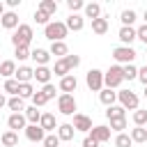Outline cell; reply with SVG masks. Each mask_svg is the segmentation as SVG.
<instances>
[{"instance_id":"obj_36","label":"cell","mask_w":147,"mask_h":147,"mask_svg":"<svg viewBox=\"0 0 147 147\" xmlns=\"http://www.w3.org/2000/svg\"><path fill=\"white\" fill-rule=\"evenodd\" d=\"M18 85H21V83H18L16 78H7V80H5V92L11 94V96H18Z\"/></svg>"},{"instance_id":"obj_6","label":"cell","mask_w":147,"mask_h":147,"mask_svg":"<svg viewBox=\"0 0 147 147\" xmlns=\"http://www.w3.org/2000/svg\"><path fill=\"white\" fill-rule=\"evenodd\" d=\"M85 83H87V87L92 90V92H101L106 85H103V71H99V69H90L87 71V76H85Z\"/></svg>"},{"instance_id":"obj_49","label":"cell","mask_w":147,"mask_h":147,"mask_svg":"<svg viewBox=\"0 0 147 147\" xmlns=\"http://www.w3.org/2000/svg\"><path fill=\"white\" fill-rule=\"evenodd\" d=\"M80 147H99V142L94 140V138H90V136H85V140H83V145Z\"/></svg>"},{"instance_id":"obj_7","label":"cell","mask_w":147,"mask_h":147,"mask_svg":"<svg viewBox=\"0 0 147 147\" xmlns=\"http://www.w3.org/2000/svg\"><path fill=\"white\" fill-rule=\"evenodd\" d=\"M76 99H74V94H60L57 96V110L62 113V115H76Z\"/></svg>"},{"instance_id":"obj_32","label":"cell","mask_w":147,"mask_h":147,"mask_svg":"<svg viewBox=\"0 0 147 147\" xmlns=\"http://www.w3.org/2000/svg\"><path fill=\"white\" fill-rule=\"evenodd\" d=\"M18 96H21V99H32V96H34L32 83H21V85H18Z\"/></svg>"},{"instance_id":"obj_47","label":"cell","mask_w":147,"mask_h":147,"mask_svg":"<svg viewBox=\"0 0 147 147\" xmlns=\"http://www.w3.org/2000/svg\"><path fill=\"white\" fill-rule=\"evenodd\" d=\"M136 32H138V39L147 46V23H142L140 28H136Z\"/></svg>"},{"instance_id":"obj_33","label":"cell","mask_w":147,"mask_h":147,"mask_svg":"<svg viewBox=\"0 0 147 147\" xmlns=\"http://www.w3.org/2000/svg\"><path fill=\"white\" fill-rule=\"evenodd\" d=\"M7 108H9V110H14V113H21V110L25 113V103H23V99H21V96H11V99L7 101Z\"/></svg>"},{"instance_id":"obj_9","label":"cell","mask_w":147,"mask_h":147,"mask_svg":"<svg viewBox=\"0 0 147 147\" xmlns=\"http://www.w3.org/2000/svg\"><path fill=\"white\" fill-rule=\"evenodd\" d=\"M7 126H9L11 131H16V133H18V129H23V131H25L28 119H25V115H23V113H11V115L7 117Z\"/></svg>"},{"instance_id":"obj_31","label":"cell","mask_w":147,"mask_h":147,"mask_svg":"<svg viewBox=\"0 0 147 147\" xmlns=\"http://www.w3.org/2000/svg\"><path fill=\"white\" fill-rule=\"evenodd\" d=\"M119 21H122V25L133 28V23H136V11H133V9H124V11L119 14Z\"/></svg>"},{"instance_id":"obj_10","label":"cell","mask_w":147,"mask_h":147,"mask_svg":"<svg viewBox=\"0 0 147 147\" xmlns=\"http://www.w3.org/2000/svg\"><path fill=\"white\" fill-rule=\"evenodd\" d=\"M117 37H119L122 46H131V44L138 39V32H136V28H126V25H122L119 32H117Z\"/></svg>"},{"instance_id":"obj_38","label":"cell","mask_w":147,"mask_h":147,"mask_svg":"<svg viewBox=\"0 0 147 147\" xmlns=\"http://www.w3.org/2000/svg\"><path fill=\"white\" fill-rule=\"evenodd\" d=\"M122 71H124V80H136L138 78V67H133V64L122 67Z\"/></svg>"},{"instance_id":"obj_27","label":"cell","mask_w":147,"mask_h":147,"mask_svg":"<svg viewBox=\"0 0 147 147\" xmlns=\"http://www.w3.org/2000/svg\"><path fill=\"white\" fill-rule=\"evenodd\" d=\"M83 11H85V16L92 18V21H94V18H101V5H99V2H87Z\"/></svg>"},{"instance_id":"obj_57","label":"cell","mask_w":147,"mask_h":147,"mask_svg":"<svg viewBox=\"0 0 147 147\" xmlns=\"http://www.w3.org/2000/svg\"><path fill=\"white\" fill-rule=\"evenodd\" d=\"M145 129H147V126H145Z\"/></svg>"},{"instance_id":"obj_40","label":"cell","mask_w":147,"mask_h":147,"mask_svg":"<svg viewBox=\"0 0 147 147\" xmlns=\"http://www.w3.org/2000/svg\"><path fill=\"white\" fill-rule=\"evenodd\" d=\"M124 129H126V117H122V119H110V131L124 133Z\"/></svg>"},{"instance_id":"obj_28","label":"cell","mask_w":147,"mask_h":147,"mask_svg":"<svg viewBox=\"0 0 147 147\" xmlns=\"http://www.w3.org/2000/svg\"><path fill=\"white\" fill-rule=\"evenodd\" d=\"M69 64H67V60L62 57V60H55V67H53V74L55 76H60V78H64V76H69Z\"/></svg>"},{"instance_id":"obj_26","label":"cell","mask_w":147,"mask_h":147,"mask_svg":"<svg viewBox=\"0 0 147 147\" xmlns=\"http://www.w3.org/2000/svg\"><path fill=\"white\" fill-rule=\"evenodd\" d=\"M108 28H110V25H108V18H106V16L92 21V32H94V34H106Z\"/></svg>"},{"instance_id":"obj_18","label":"cell","mask_w":147,"mask_h":147,"mask_svg":"<svg viewBox=\"0 0 147 147\" xmlns=\"http://www.w3.org/2000/svg\"><path fill=\"white\" fill-rule=\"evenodd\" d=\"M48 53H51V55H55L57 60H62V57H67V55H69V46H67L64 41H53V44H51V48H48Z\"/></svg>"},{"instance_id":"obj_29","label":"cell","mask_w":147,"mask_h":147,"mask_svg":"<svg viewBox=\"0 0 147 147\" xmlns=\"http://www.w3.org/2000/svg\"><path fill=\"white\" fill-rule=\"evenodd\" d=\"M131 140L133 142H147V129L145 126H136V129H131Z\"/></svg>"},{"instance_id":"obj_52","label":"cell","mask_w":147,"mask_h":147,"mask_svg":"<svg viewBox=\"0 0 147 147\" xmlns=\"http://www.w3.org/2000/svg\"><path fill=\"white\" fill-rule=\"evenodd\" d=\"M5 16V5H2V0H0V18Z\"/></svg>"},{"instance_id":"obj_12","label":"cell","mask_w":147,"mask_h":147,"mask_svg":"<svg viewBox=\"0 0 147 147\" xmlns=\"http://www.w3.org/2000/svg\"><path fill=\"white\" fill-rule=\"evenodd\" d=\"M64 25H67V30L80 32V30L85 28V18H83L80 14H69V16H67V21H64Z\"/></svg>"},{"instance_id":"obj_16","label":"cell","mask_w":147,"mask_h":147,"mask_svg":"<svg viewBox=\"0 0 147 147\" xmlns=\"http://www.w3.org/2000/svg\"><path fill=\"white\" fill-rule=\"evenodd\" d=\"M30 57L37 62V67H48V62H51V53L46 48H34L30 53Z\"/></svg>"},{"instance_id":"obj_30","label":"cell","mask_w":147,"mask_h":147,"mask_svg":"<svg viewBox=\"0 0 147 147\" xmlns=\"http://www.w3.org/2000/svg\"><path fill=\"white\" fill-rule=\"evenodd\" d=\"M37 9H41V11H46L48 16H53V14H57V2H55V0H41Z\"/></svg>"},{"instance_id":"obj_37","label":"cell","mask_w":147,"mask_h":147,"mask_svg":"<svg viewBox=\"0 0 147 147\" xmlns=\"http://www.w3.org/2000/svg\"><path fill=\"white\" fill-rule=\"evenodd\" d=\"M131 145H133V140H131L129 133H117L115 136V147H131Z\"/></svg>"},{"instance_id":"obj_50","label":"cell","mask_w":147,"mask_h":147,"mask_svg":"<svg viewBox=\"0 0 147 147\" xmlns=\"http://www.w3.org/2000/svg\"><path fill=\"white\" fill-rule=\"evenodd\" d=\"M7 5L14 9V7H18V5H21V0H7Z\"/></svg>"},{"instance_id":"obj_19","label":"cell","mask_w":147,"mask_h":147,"mask_svg":"<svg viewBox=\"0 0 147 147\" xmlns=\"http://www.w3.org/2000/svg\"><path fill=\"white\" fill-rule=\"evenodd\" d=\"M99 101H101L106 108H110V106H115V101H117V92H115V90L103 87V90L99 92Z\"/></svg>"},{"instance_id":"obj_43","label":"cell","mask_w":147,"mask_h":147,"mask_svg":"<svg viewBox=\"0 0 147 147\" xmlns=\"http://www.w3.org/2000/svg\"><path fill=\"white\" fill-rule=\"evenodd\" d=\"M30 48L28 46H18V48H14V55H16V60H28L30 57Z\"/></svg>"},{"instance_id":"obj_5","label":"cell","mask_w":147,"mask_h":147,"mask_svg":"<svg viewBox=\"0 0 147 147\" xmlns=\"http://www.w3.org/2000/svg\"><path fill=\"white\" fill-rule=\"evenodd\" d=\"M117 101H119V106L126 110H138V103H140V99H138V94L136 92H131V90H119L117 92Z\"/></svg>"},{"instance_id":"obj_48","label":"cell","mask_w":147,"mask_h":147,"mask_svg":"<svg viewBox=\"0 0 147 147\" xmlns=\"http://www.w3.org/2000/svg\"><path fill=\"white\" fill-rule=\"evenodd\" d=\"M138 80H140V83H142V85L147 87V64L138 69Z\"/></svg>"},{"instance_id":"obj_3","label":"cell","mask_w":147,"mask_h":147,"mask_svg":"<svg viewBox=\"0 0 147 147\" xmlns=\"http://www.w3.org/2000/svg\"><path fill=\"white\" fill-rule=\"evenodd\" d=\"M30 41H32V25L21 23L16 28V32L11 34V44H14V48H18V46H28L30 48Z\"/></svg>"},{"instance_id":"obj_4","label":"cell","mask_w":147,"mask_h":147,"mask_svg":"<svg viewBox=\"0 0 147 147\" xmlns=\"http://www.w3.org/2000/svg\"><path fill=\"white\" fill-rule=\"evenodd\" d=\"M136 55H138V53H136L131 46H117V48H113V57L119 62V67H122V64H124V67H126V64H133Z\"/></svg>"},{"instance_id":"obj_20","label":"cell","mask_w":147,"mask_h":147,"mask_svg":"<svg viewBox=\"0 0 147 147\" xmlns=\"http://www.w3.org/2000/svg\"><path fill=\"white\" fill-rule=\"evenodd\" d=\"M55 133H57V138H60L62 142H69V140H74V133H76V129H74V124H60Z\"/></svg>"},{"instance_id":"obj_39","label":"cell","mask_w":147,"mask_h":147,"mask_svg":"<svg viewBox=\"0 0 147 147\" xmlns=\"http://www.w3.org/2000/svg\"><path fill=\"white\" fill-rule=\"evenodd\" d=\"M60 138H57V133H46V138H44V147H60Z\"/></svg>"},{"instance_id":"obj_25","label":"cell","mask_w":147,"mask_h":147,"mask_svg":"<svg viewBox=\"0 0 147 147\" xmlns=\"http://www.w3.org/2000/svg\"><path fill=\"white\" fill-rule=\"evenodd\" d=\"M0 142H2L5 147H16V145H18V133L11 131V129H7V131L0 136Z\"/></svg>"},{"instance_id":"obj_44","label":"cell","mask_w":147,"mask_h":147,"mask_svg":"<svg viewBox=\"0 0 147 147\" xmlns=\"http://www.w3.org/2000/svg\"><path fill=\"white\" fill-rule=\"evenodd\" d=\"M48 103V99L44 96V92L39 90V92H34V96H32V106H37V108H41V106H46Z\"/></svg>"},{"instance_id":"obj_23","label":"cell","mask_w":147,"mask_h":147,"mask_svg":"<svg viewBox=\"0 0 147 147\" xmlns=\"http://www.w3.org/2000/svg\"><path fill=\"white\" fill-rule=\"evenodd\" d=\"M16 80H18V83H30V80H34V69H30V67H18V69H16Z\"/></svg>"},{"instance_id":"obj_14","label":"cell","mask_w":147,"mask_h":147,"mask_svg":"<svg viewBox=\"0 0 147 147\" xmlns=\"http://www.w3.org/2000/svg\"><path fill=\"white\" fill-rule=\"evenodd\" d=\"M87 136H90V138H94V140L101 145V142L110 140V126H92V131H90Z\"/></svg>"},{"instance_id":"obj_54","label":"cell","mask_w":147,"mask_h":147,"mask_svg":"<svg viewBox=\"0 0 147 147\" xmlns=\"http://www.w3.org/2000/svg\"><path fill=\"white\" fill-rule=\"evenodd\" d=\"M145 99H147V87H145Z\"/></svg>"},{"instance_id":"obj_21","label":"cell","mask_w":147,"mask_h":147,"mask_svg":"<svg viewBox=\"0 0 147 147\" xmlns=\"http://www.w3.org/2000/svg\"><path fill=\"white\" fill-rule=\"evenodd\" d=\"M51 76H53V69H48V67H37L34 69V80L41 83V85H48Z\"/></svg>"},{"instance_id":"obj_56","label":"cell","mask_w":147,"mask_h":147,"mask_svg":"<svg viewBox=\"0 0 147 147\" xmlns=\"http://www.w3.org/2000/svg\"><path fill=\"white\" fill-rule=\"evenodd\" d=\"M145 48H147V46H145Z\"/></svg>"},{"instance_id":"obj_42","label":"cell","mask_w":147,"mask_h":147,"mask_svg":"<svg viewBox=\"0 0 147 147\" xmlns=\"http://www.w3.org/2000/svg\"><path fill=\"white\" fill-rule=\"evenodd\" d=\"M67 7H69L71 14H76V11L85 9V2H83V0H67Z\"/></svg>"},{"instance_id":"obj_51","label":"cell","mask_w":147,"mask_h":147,"mask_svg":"<svg viewBox=\"0 0 147 147\" xmlns=\"http://www.w3.org/2000/svg\"><path fill=\"white\" fill-rule=\"evenodd\" d=\"M7 106V99H5V94H0V108H5Z\"/></svg>"},{"instance_id":"obj_46","label":"cell","mask_w":147,"mask_h":147,"mask_svg":"<svg viewBox=\"0 0 147 147\" xmlns=\"http://www.w3.org/2000/svg\"><path fill=\"white\" fill-rule=\"evenodd\" d=\"M64 60H67V64H69V69H76V67L80 64V55H71V53H69V55H67Z\"/></svg>"},{"instance_id":"obj_1","label":"cell","mask_w":147,"mask_h":147,"mask_svg":"<svg viewBox=\"0 0 147 147\" xmlns=\"http://www.w3.org/2000/svg\"><path fill=\"white\" fill-rule=\"evenodd\" d=\"M67 25L62 23V21H51L46 28H44V37L53 44V41H64V37H67Z\"/></svg>"},{"instance_id":"obj_55","label":"cell","mask_w":147,"mask_h":147,"mask_svg":"<svg viewBox=\"0 0 147 147\" xmlns=\"http://www.w3.org/2000/svg\"><path fill=\"white\" fill-rule=\"evenodd\" d=\"M60 147H62V145H60Z\"/></svg>"},{"instance_id":"obj_41","label":"cell","mask_w":147,"mask_h":147,"mask_svg":"<svg viewBox=\"0 0 147 147\" xmlns=\"http://www.w3.org/2000/svg\"><path fill=\"white\" fill-rule=\"evenodd\" d=\"M34 21H37L39 25H44V28H46V25L51 23V16H48L46 11H41V9H37V11H34Z\"/></svg>"},{"instance_id":"obj_53","label":"cell","mask_w":147,"mask_h":147,"mask_svg":"<svg viewBox=\"0 0 147 147\" xmlns=\"http://www.w3.org/2000/svg\"><path fill=\"white\" fill-rule=\"evenodd\" d=\"M145 23H147V9H145Z\"/></svg>"},{"instance_id":"obj_24","label":"cell","mask_w":147,"mask_h":147,"mask_svg":"<svg viewBox=\"0 0 147 147\" xmlns=\"http://www.w3.org/2000/svg\"><path fill=\"white\" fill-rule=\"evenodd\" d=\"M23 115H25L28 124H39V122H41V115H44V113H41V110H39L37 106H30V108H25V113H23Z\"/></svg>"},{"instance_id":"obj_17","label":"cell","mask_w":147,"mask_h":147,"mask_svg":"<svg viewBox=\"0 0 147 147\" xmlns=\"http://www.w3.org/2000/svg\"><path fill=\"white\" fill-rule=\"evenodd\" d=\"M39 126H41L46 133H55V131H57L55 115H53V113H44V115H41V122H39Z\"/></svg>"},{"instance_id":"obj_2","label":"cell","mask_w":147,"mask_h":147,"mask_svg":"<svg viewBox=\"0 0 147 147\" xmlns=\"http://www.w3.org/2000/svg\"><path fill=\"white\" fill-rule=\"evenodd\" d=\"M122 83H124V71H122L119 64H113V67L103 74V85H106L108 90H117Z\"/></svg>"},{"instance_id":"obj_35","label":"cell","mask_w":147,"mask_h":147,"mask_svg":"<svg viewBox=\"0 0 147 147\" xmlns=\"http://www.w3.org/2000/svg\"><path fill=\"white\" fill-rule=\"evenodd\" d=\"M133 124H136V126H147V110H145V108L133 110Z\"/></svg>"},{"instance_id":"obj_15","label":"cell","mask_w":147,"mask_h":147,"mask_svg":"<svg viewBox=\"0 0 147 147\" xmlns=\"http://www.w3.org/2000/svg\"><path fill=\"white\" fill-rule=\"evenodd\" d=\"M0 25L5 28V30H16L21 23H18V14L16 11H5V16L0 18Z\"/></svg>"},{"instance_id":"obj_8","label":"cell","mask_w":147,"mask_h":147,"mask_svg":"<svg viewBox=\"0 0 147 147\" xmlns=\"http://www.w3.org/2000/svg\"><path fill=\"white\" fill-rule=\"evenodd\" d=\"M25 138H28L30 142H44L46 131H44L39 124H28V126H25Z\"/></svg>"},{"instance_id":"obj_34","label":"cell","mask_w":147,"mask_h":147,"mask_svg":"<svg viewBox=\"0 0 147 147\" xmlns=\"http://www.w3.org/2000/svg\"><path fill=\"white\" fill-rule=\"evenodd\" d=\"M106 117H108V119H122V117H126V113H124L122 106H110V108L106 110Z\"/></svg>"},{"instance_id":"obj_13","label":"cell","mask_w":147,"mask_h":147,"mask_svg":"<svg viewBox=\"0 0 147 147\" xmlns=\"http://www.w3.org/2000/svg\"><path fill=\"white\" fill-rule=\"evenodd\" d=\"M76 87H78V80H76L74 74L60 78V92H62V94H71V92H76Z\"/></svg>"},{"instance_id":"obj_22","label":"cell","mask_w":147,"mask_h":147,"mask_svg":"<svg viewBox=\"0 0 147 147\" xmlns=\"http://www.w3.org/2000/svg\"><path fill=\"white\" fill-rule=\"evenodd\" d=\"M0 76L7 80V78H11V76H16V62L14 60H5V62H0Z\"/></svg>"},{"instance_id":"obj_45","label":"cell","mask_w":147,"mask_h":147,"mask_svg":"<svg viewBox=\"0 0 147 147\" xmlns=\"http://www.w3.org/2000/svg\"><path fill=\"white\" fill-rule=\"evenodd\" d=\"M41 92H44V96H46L48 101H51V99H55V85H53V83L44 85V87H41Z\"/></svg>"},{"instance_id":"obj_11","label":"cell","mask_w":147,"mask_h":147,"mask_svg":"<svg viewBox=\"0 0 147 147\" xmlns=\"http://www.w3.org/2000/svg\"><path fill=\"white\" fill-rule=\"evenodd\" d=\"M74 129L76 131H83V133H90L92 131V119L83 113H76L74 115Z\"/></svg>"}]
</instances>
